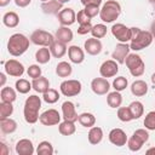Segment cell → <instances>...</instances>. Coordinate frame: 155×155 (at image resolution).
Here are the masks:
<instances>
[{"label": "cell", "mask_w": 155, "mask_h": 155, "mask_svg": "<svg viewBox=\"0 0 155 155\" xmlns=\"http://www.w3.org/2000/svg\"><path fill=\"white\" fill-rule=\"evenodd\" d=\"M29 42H30V39H28L24 34L16 33L11 35L7 41V51L11 56L19 57L29 48Z\"/></svg>", "instance_id": "obj_1"}, {"label": "cell", "mask_w": 155, "mask_h": 155, "mask_svg": "<svg viewBox=\"0 0 155 155\" xmlns=\"http://www.w3.org/2000/svg\"><path fill=\"white\" fill-rule=\"evenodd\" d=\"M40 108H41V98L36 94L29 96L24 102V108H23L24 120L28 124H35L40 117L39 115Z\"/></svg>", "instance_id": "obj_2"}, {"label": "cell", "mask_w": 155, "mask_h": 155, "mask_svg": "<svg viewBox=\"0 0 155 155\" xmlns=\"http://www.w3.org/2000/svg\"><path fill=\"white\" fill-rule=\"evenodd\" d=\"M120 13H121V5L116 0H108L107 2L103 4L99 11V17L104 23H111L119 18Z\"/></svg>", "instance_id": "obj_3"}, {"label": "cell", "mask_w": 155, "mask_h": 155, "mask_svg": "<svg viewBox=\"0 0 155 155\" xmlns=\"http://www.w3.org/2000/svg\"><path fill=\"white\" fill-rule=\"evenodd\" d=\"M125 63H126V67L128 68V70H130L132 76L139 78V76H142L144 74L145 64H144V62H143V59L140 58L139 54L128 53V56L125 59Z\"/></svg>", "instance_id": "obj_4"}, {"label": "cell", "mask_w": 155, "mask_h": 155, "mask_svg": "<svg viewBox=\"0 0 155 155\" xmlns=\"http://www.w3.org/2000/svg\"><path fill=\"white\" fill-rule=\"evenodd\" d=\"M153 39H154V36H153V34L150 31H148V30H140L137 34V36H134L130 41V47L133 51H140V50L150 46L151 42H153Z\"/></svg>", "instance_id": "obj_5"}, {"label": "cell", "mask_w": 155, "mask_h": 155, "mask_svg": "<svg viewBox=\"0 0 155 155\" xmlns=\"http://www.w3.org/2000/svg\"><path fill=\"white\" fill-rule=\"evenodd\" d=\"M54 40H56V38L51 33H48L44 29H36L30 35V41L41 47H50Z\"/></svg>", "instance_id": "obj_6"}, {"label": "cell", "mask_w": 155, "mask_h": 155, "mask_svg": "<svg viewBox=\"0 0 155 155\" xmlns=\"http://www.w3.org/2000/svg\"><path fill=\"white\" fill-rule=\"evenodd\" d=\"M59 90H61V93L65 97H74V96H78L81 90H82V85L79 80H74V79H70V80H64L61 85H59Z\"/></svg>", "instance_id": "obj_7"}, {"label": "cell", "mask_w": 155, "mask_h": 155, "mask_svg": "<svg viewBox=\"0 0 155 155\" xmlns=\"http://www.w3.org/2000/svg\"><path fill=\"white\" fill-rule=\"evenodd\" d=\"M113 36L119 40L120 42H128L131 41V28L126 27L122 23H115L110 28Z\"/></svg>", "instance_id": "obj_8"}, {"label": "cell", "mask_w": 155, "mask_h": 155, "mask_svg": "<svg viewBox=\"0 0 155 155\" xmlns=\"http://www.w3.org/2000/svg\"><path fill=\"white\" fill-rule=\"evenodd\" d=\"M39 121L44 126H54L61 122V114L56 109H47L40 115Z\"/></svg>", "instance_id": "obj_9"}, {"label": "cell", "mask_w": 155, "mask_h": 155, "mask_svg": "<svg viewBox=\"0 0 155 155\" xmlns=\"http://www.w3.org/2000/svg\"><path fill=\"white\" fill-rule=\"evenodd\" d=\"M5 73L10 76L21 78L24 74V65L17 59H8L5 62Z\"/></svg>", "instance_id": "obj_10"}, {"label": "cell", "mask_w": 155, "mask_h": 155, "mask_svg": "<svg viewBox=\"0 0 155 155\" xmlns=\"http://www.w3.org/2000/svg\"><path fill=\"white\" fill-rule=\"evenodd\" d=\"M119 71V63L114 59H108L104 61L102 63V65L99 67V74L101 76L108 79V78H113L117 74Z\"/></svg>", "instance_id": "obj_11"}, {"label": "cell", "mask_w": 155, "mask_h": 155, "mask_svg": "<svg viewBox=\"0 0 155 155\" xmlns=\"http://www.w3.org/2000/svg\"><path fill=\"white\" fill-rule=\"evenodd\" d=\"M130 50H131L130 44H127V42H119L115 46V48H114V51L111 53V58L114 61H116L119 64H124L126 57L130 53Z\"/></svg>", "instance_id": "obj_12"}, {"label": "cell", "mask_w": 155, "mask_h": 155, "mask_svg": "<svg viewBox=\"0 0 155 155\" xmlns=\"http://www.w3.org/2000/svg\"><path fill=\"white\" fill-rule=\"evenodd\" d=\"M91 90L93 91V93L98 94V96H103L109 93L110 90V84L105 78H94L91 81Z\"/></svg>", "instance_id": "obj_13"}, {"label": "cell", "mask_w": 155, "mask_h": 155, "mask_svg": "<svg viewBox=\"0 0 155 155\" xmlns=\"http://www.w3.org/2000/svg\"><path fill=\"white\" fill-rule=\"evenodd\" d=\"M109 142L116 147H124L127 144V136L125 133L124 130L121 128H113L110 132H109Z\"/></svg>", "instance_id": "obj_14"}, {"label": "cell", "mask_w": 155, "mask_h": 155, "mask_svg": "<svg viewBox=\"0 0 155 155\" xmlns=\"http://www.w3.org/2000/svg\"><path fill=\"white\" fill-rule=\"evenodd\" d=\"M57 17H58V22L61 23V25H65V27L74 24L76 21V13L70 7L62 8V11L57 15Z\"/></svg>", "instance_id": "obj_15"}, {"label": "cell", "mask_w": 155, "mask_h": 155, "mask_svg": "<svg viewBox=\"0 0 155 155\" xmlns=\"http://www.w3.org/2000/svg\"><path fill=\"white\" fill-rule=\"evenodd\" d=\"M62 114H63V119L67 121H71L75 122L79 119V115L75 110V105L73 102L70 101H65L62 104Z\"/></svg>", "instance_id": "obj_16"}, {"label": "cell", "mask_w": 155, "mask_h": 155, "mask_svg": "<svg viewBox=\"0 0 155 155\" xmlns=\"http://www.w3.org/2000/svg\"><path fill=\"white\" fill-rule=\"evenodd\" d=\"M84 48H85V51H86L88 54H91V56H97V54H99V53L102 52L103 45H102V42H101L99 39H96V38L92 36V38H90V39H87V40L85 41Z\"/></svg>", "instance_id": "obj_17"}, {"label": "cell", "mask_w": 155, "mask_h": 155, "mask_svg": "<svg viewBox=\"0 0 155 155\" xmlns=\"http://www.w3.org/2000/svg\"><path fill=\"white\" fill-rule=\"evenodd\" d=\"M34 151H35V149H34L33 142L28 138L19 139L16 143V153L18 155H33Z\"/></svg>", "instance_id": "obj_18"}, {"label": "cell", "mask_w": 155, "mask_h": 155, "mask_svg": "<svg viewBox=\"0 0 155 155\" xmlns=\"http://www.w3.org/2000/svg\"><path fill=\"white\" fill-rule=\"evenodd\" d=\"M68 57L71 63L80 64L85 61V52L81 47H79L76 45H71L68 47Z\"/></svg>", "instance_id": "obj_19"}, {"label": "cell", "mask_w": 155, "mask_h": 155, "mask_svg": "<svg viewBox=\"0 0 155 155\" xmlns=\"http://www.w3.org/2000/svg\"><path fill=\"white\" fill-rule=\"evenodd\" d=\"M63 8V4L58 0H48L41 2V10L46 15H58Z\"/></svg>", "instance_id": "obj_20"}, {"label": "cell", "mask_w": 155, "mask_h": 155, "mask_svg": "<svg viewBox=\"0 0 155 155\" xmlns=\"http://www.w3.org/2000/svg\"><path fill=\"white\" fill-rule=\"evenodd\" d=\"M73 36H74V35H73L71 29H69V28L65 27V25H61V27L57 29L56 34H54L56 40L62 41V42H64V44L70 42V41L73 40Z\"/></svg>", "instance_id": "obj_21"}, {"label": "cell", "mask_w": 155, "mask_h": 155, "mask_svg": "<svg viewBox=\"0 0 155 155\" xmlns=\"http://www.w3.org/2000/svg\"><path fill=\"white\" fill-rule=\"evenodd\" d=\"M131 92L136 97H143L148 93V84L144 80H136L131 85Z\"/></svg>", "instance_id": "obj_22"}, {"label": "cell", "mask_w": 155, "mask_h": 155, "mask_svg": "<svg viewBox=\"0 0 155 155\" xmlns=\"http://www.w3.org/2000/svg\"><path fill=\"white\" fill-rule=\"evenodd\" d=\"M31 86H33L34 91H36L38 93H45L50 88V81H48L47 78L41 75V76L36 78V79H33Z\"/></svg>", "instance_id": "obj_23"}, {"label": "cell", "mask_w": 155, "mask_h": 155, "mask_svg": "<svg viewBox=\"0 0 155 155\" xmlns=\"http://www.w3.org/2000/svg\"><path fill=\"white\" fill-rule=\"evenodd\" d=\"M48 48L51 51V54L54 58H62L67 53V44L58 41V40H54Z\"/></svg>", "instance_id": "obj_24"}, {"label": "cell", "mask_w": 155, "mask_h": 155, "mask_svg": "<svg viewBox=\"0 0 155 155\" xmlns=\"http://www.w3.org/2000/svg\"><path fill=\"white\" fill-rule=\"evenodd\" d=\"M103 130L99 127V126H92L88 131V134H87V138H88V142L92 144V145H97L102 142L103 139Z\"/></svg>", "instance_id": "obj_25"}, {"label": "cell", "mask_w": 155, "mask_h": 155, "mask_svg": "<svg viewBox=\"0 0 155 155\" xmlns=\"http://www.w3.org/2000/svg\"><path fill=\"white\" fill-rule=\"evenodd\" d=\"M2 23L7 28H16L18 25V23H19V16L13 11H8V12H6L4 15Z\"/></svg>", "instance_id": "obj_26"}, {"label": "cell", "mask_w": 155, "mask_h": 155, "mask_svg": "<svg viewBox=\"0 0 155 155\" xmlns=\"http://www.w3.org/2000/svg\"><path fill=\"white\" fill-rule=\"evenodd\" d=\"M58 131H59V133H61L62 136H71V134H74L75 131H76L75 122L64 120L63 122H59V124H58Z\"/></svg>", "instance_id": "obj_27"}, {"label": "cell", "mask_w": 155, "mask_h": 155, "mask_svg": "<svg viewBox=\"0 0 155 155\" xmlns=\"http://www.w3.org/2000/svg\"><path fill=\"white\" fill-rule=\"evenodd\" d=\"M51 51L48 47H41L35 52V59L39 64H46L51 59Z\"/></svg>", "instance_id": "obj_28"}, {"label": "cell", "mask_w": 155, "mask_h": 155, "mask_svg": "<svg viewBox=\"0 0 155 155\" xmlns=\"http://www.w3.org/2000/svg\"><path fill=\"white\" fill-rule=\"evenodd\" d=\"M71 73H73V68H71V65H70L68 62H65V61L59 62V63L57 64V67H56V74H57L59 78H68V76L71 75Z\"/></svg>", "instance_id": "obj_29"}, {"label": "cell", "mask_w": 155, "mask_h": 155, "mask_svg": "<svg viewBox=\"0 0 155 155\" xmlns=\"http://www.w3.org/2000/svg\"><path fill=\"white\" fill-rule=\"evenodd\" d=\"M0 128L4 133H13L17 130V122L11 117L0 119Z\"/></svg>", "instance_id": "obj_30"}, {"label": "cell", "mask_w": 155, "mask_h": 155, "mask_svg": "<svg viewBox=\"0 0 155 155\" xmlns=\"http://www.w3.org/2000/svg\"><path fill=\"white\" fill-rule=\"evenodd\" d=\"M107 103L110 108H119L122 103V96L119 91L109 92L107 96Z\"/></svg>", "instance_id": "obj_31"}, {"label": "cell", "mask_w": 155, "mask_h": 155, "mask_svg": "<svg viewBox=\"0 0 155 155\" xmlns=\"http://www.w3.org/2000/svg\"><path fill=\"white\" fill-rule=\"evenodd\" d=\"M0 98H1V102H8V103H13L17 98V94H16V91L7 86V87H2L1 88V92H0Z\"/></svg>", "instance_id": "obj_32"}, {"label": "cell", "mask_w": 155, "mask_h": 155, "mask_svg": "<svg viewBox=\"0 0 155 155\" xmlns=\"http://www.w3.org/2000/svg\"><path fill=\"white\" fill-rule=\"evenodd\" d=\"M128 108H130V110H131V114H132L133 120L139 119V117L143 116V114H144V107H143V103L139 102V101H133V102L128 105Z\"/></svg>", "instance_id": "obj_33"}, {"label": "cell", "mask_w": 155, "mask_h": 155, "mask_svg": "<svg viewBox=\"0 0 155 155\" xmlns=\"http://www.w3.org/2000/svg\"><path fill=\"white\" fill-rule=\"evenodd\" d=\"M78 121L80 122L81 126L87 127V128H91V127L94 126V124H96V117H94V115L91 114V113H81V114L79 115Z\"/></svg>", "instance_id": "obj_34"}, {"label": "cell", "mask_w": 155, "mask_h": 155, "mask_svg": "<svg viewBox=\"0 0 155 155\" xmlns=\"http://www.w3.org/2000/svg\"><path fill=\"white\" fill-rule=\"evenodd\" d=\"M42 99L47 104H54L59 99V92L54 88H48L45 93H42Z\"/></svg>", "instance_id": "obj_35"}, {"label": "cell", "mask_w": 155, "mask_h": 155, "mask_svg": "<svg viewBox=\"0 0 155 155\" xmlns=\"http://www.w3.org/2000/svg\"><path fill=\"white\" fill-rule=\"evenodd\" d=\"M143 144H144V142H143L139 137H137V136H134V134H132V136L127 139V147H128V149H130L131 151H139V150L142 149Z\"/></svg>", "instance_id": "obj_36"}, {"label": "cell", "mask_w": 155, "mask_h": 155, "mask_svg": "<svg viewBox=\"0 0 155 155\" xmlns=\"http://www.w3.org/2000/svg\"><path fill=\"white\" fill-rule=\"evenodd\" d=\"M15 87H16V91L19 92V93H22V94L28 93V92L33 88L31 82H29V81L25 80V79H18V80L16 81V84H15Z\"/></svg>", "instance_id": "obj_37"}, {"label": "cell", "mask_w": 155, "mask_h": 155, "mask_svg": "<svg viewBox=\"0 0 155 155\" xmlns=\"http://www.w3.org/2000/svg\"><path fill=\"white\" fill-rule=\"evenodd\" d=\"M38 155H52L53 154V147L48 140H42L36 147Z\"/></svg>", "instance_id": "obj_38"}, {"label": "cell", "mask_w": 155, "mask_h": 155, "mask_svg": "<svg viewBox=\"0 0 155 155\" xmlns=\"http://www.w3.org/2000/svg\"><path fill=\"white\" fill-rule=\"evenodd\" d=\"M91 34L93 38L96 39H102L107 35V25L103 24V23H99V24H96L92 27L91 29Z\"/></svg>", "instance_id": "obj_39"}, {"label": "cell", "mask_w": 155, "mask_h": 155, "mask_svg": "<svg viewBox=\"0 0 155 155\" xmlns=\"http://www.w3.org/2000/svg\"><path fill=\"white\" fill-rule=\"evenodd\" d=\"M117 117L122 122H128V121L133 120L131 110L128 107H119L117 108Z\"/></svg>", "instance_id": "obj_40"}, {"label": "cell", "mask_w": 155, "mask_h": 155, "mask_svg": "<svg viewBox=\"0 0 155 155\" xmlns=\"http://www.w3.org/2000/svg\"><path fill=\"white\" fill-rule=\"evenodd\" d=\"M13 113V105L8 102H1L0 103V119L10 117Z\"/></svg>", "instance_id": "obj_41"}, {"label": "cell", "mask_w": 155, "mask_h": 155, "mask_svg": "<svg viewBox=\"0 0 155 155\" xmlns=\"http://www.w3.org/2000/svg\"><path fill=\"white\" fill-rule=\"evenodd\" d=\"M127 86H128V81H127V79L125 76H117L113 81V87H114L115 91L121 92V91L126 90Z\"/></svg>", "instance_id": "obj_42"}, {"label": "cell", "mask_w": 155, "mask_h": 155, "mask_svg": "<svg viewBox=\"0 0 155 155\" xmlns=\"http://www.w3.org/2000/svg\"><path fill=\"white\" fill-rule=\"evenodd\" d=\"M144 126L149 131H155V111H149L144 117Z\"/></svg>", "instance_id": "obj_43"}, {"label": "cell", "mask_w": 155, "mask_h": 155, "mask_svg": "<svg viewBox=\"0 0 155 155\" xmlns=\"http://www.w3.org/2000/svg\"><path fill=\"white\" fill-rule=\"evenodd\" d=\"M41 68L38 65V64H31V65H29L28 67V69H27V74H28V76L29 78H31V79H36V78H39V76H41Z\"/></svg>", "instance_id": "obj_44"}, {"label": "cell", "mask_w": 155, "mask_h": 155, "mask_svg": "<svg viewBox=\"0 0 155 155\" xmlns=\"http://www.w3.org/2000/svg\"><path fill=\"white\" fill-rule=\"evenodd\" d=\"M84 11H85V12H86V15L92 19L93 17H96L97 15H99L101 8H99V6H98V5H86V6H85V8H84Z\"/></svg>", "instance_id": "obj_45"}, {"label": "cell", "mask_w": 155, "mask_h": 155, "mask_svg": "<svg viewBox=\"0 0 155 155\" xmlns=\"http://www.w3.org/2000/svg\"><path fill=\"white\" fill-rule=\"evenodd\" d=\"M76 21H78L79 24H84V23H90L91 22V18L86 15V12L84 10H80L76 13Z\"/></svg>", "instance_id": "obj_46"}, {"label": "cell", "mask_w": 155, "mask_h": 155, "mask_svg": "<svg viewBox=\"0 0 155 155\" xmlns=\"http://www.w3.org/2000/svg\"><path fill=\"white\" fill-rule=\"evenodd\" d=\"M92 24L91 22L90 23H84V24H79V28H78V34L79 35H85L87 33H91V29H92Z\"/></svg>", "instance_id": "obj_47"}, {"label": "cell", "mask_w": 155, "mask_h": 155, "mask_svg": "<svg viewBox=\"0 0 155 155\" xmlns=\"http://www.w3.org/2000/svg\"><path fill=\"white\" fill-rule=\"evenodd\" d=\"M133 134L137 136V137H139L144 143L148 142V139H149V133H148L147 128H138V130H136L133 132Z\"/></svg>", "instance_id": "obj_48"}, {"label": "cell", "mask_w": 155, "mask_h": 155, "mask_svg": "<svg viewBox=\"0 0 155 155\" xmlns=\"http://www.w3.org/2000/svg\"><path fill=\"white\" fill-rule=\"evenodd\" d=\"M80 1L84 6H86V5H98L99 6L102 4V0H80Z\"/></svg>", "instance_id": "obj_49"}, {"label": "cell", "mask_w": 155, "mask_h": 155, "mask_svg": "<svg viewBox=\"0 0 155 155\" xmlns=\"http://www.w3.org/2000/svg\"><path fill=\"white\" fill-rule=\"evenodd\" d=\"M30 2H31V0H15V4L18 7H27Z\"/></svg>", "instance_id": "obj_50"}, {"label": "cell", "mask_w": 155, "mask_h": 155, "mask_svg": "<svg viewBox=\"0 0 155 155\" xmlns=\"http://www.w3.org/2000/svg\"><path fill=\"white\" fill-rule=\"evenodd\" d=\"M0 147H1V150H0V154L1 155H7L8 154V149H7V145L5 143H0Z\"/></svg>", "instance_id": "obj_51"}, {"label": "cell", "mask_w": 155, "mask_h": 155, "mask_svg": "<svg viewBox=\"0 0 155 155\" xmlns=\"http://www.w3.org/2000/svg\"><path fill=\"white\" fill-rule=\"evenodd\" d=\"M0 79H1L0 86L4 87V86H5V82H6V75H5V73H0Z\"/></svg>", "instance_id": "obj_52"}, {"label": "cell", "mask_w": 155, "mask_h": 155, "mask_svg": "<svg viewBox=\"0 0 155 155\" xmlns=\"http://www.w3.org/2000/svg\"><path fill=\"white\" fill-rule=\"evenodd\" d=\"M10 1H11V0H0V6H1V7H5L6 5L10 4Z\"/></svg>", "instance_id": "obj_53"}, {"label": "cell", "mask_w": 155, "mask_h": 155, "mask_svg": "<svg viewBox=\"0 0 155 155\" xmlns=\"http://www.w3.org/2000/svg\"><path fill=\"white\" fill-rule=\"evenodd\" d=\"M150 33L153 34V36L155 38V21L151 23V27H150Z\"/></svg>", "instance_id": "obj_54"}, {"label": "cell", "mask_w": 155, "mask_h": 155, "mask_svg": "<svg viewBox=\"0 0 155 155\" xmlns=\"http://www.w3.org/2000/svg\"><path fill=\"white\" fill-rule=\"evenodd\" d=\"M147 154H155V148H149L147 150Z\"/></svg>", "instance_id": "obj_55"}, {"label": "cell", "mask_w": 155, "mask_h": 155, "mask_svg": "<svg viewBox=\"0 0 155 155\" xmlns=\"http://www.w3.org/2000/svg\"><path fill=\"white\" fill-rule=\"evenodd\" d=\"M150 80H151V82H153V84L155 85V73H154V74L151 75V78H150Z\"/></svg>", "instance_id": "obj_56"}, {"label": "cell", "mask_w": 155, "mask_h": 155, "mask_svg": "<svg viewBox=\"0 0 155 155\" xmlns=\"http://www.w3.org/2000/svg\"><path fill=\"white\" fill-rule=\"evenodd\" d=\"M59 2H62V4H65V2H69L70 0H58Z\"/></svg>", "instance_id": "obj_57"}, {"label": "cell", "mask_w": 155, "mask_h": 155, "mask_svg": "<svg viewBox=\"0 0 155 155\" xmlns=\"http://www.w3.org/2000/svg\"><path fill=\"white\" fill-rule=\"evenodd\" d=\"M149 2H151V4H155V0H148Z\"/></svg>", "instance_id": "obj_58"}, {"label": "cell", "mask_w": 155, "mask_h": 155, "mask_svg": "<svg viewBox=\"0 0 155 155\" xmlns=\"http://www.w3.org/2000/svg\"><path fill=\"white\" fill-rule=\"evenodd\" d=\"M41 2H45V1H48V0H40Z\"/></svg>", "instance_id": "obj_59"}]
</instances>
